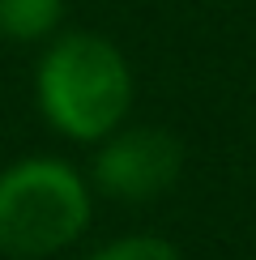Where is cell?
Segmentation results:
<instances>
[{
    "label": "cell",
    "instance_id": "obj_1",
    "mask_svg": "<svg viewBox=\"0 0 256 260\" xmlns=\"http://www.w3.org/2000/svg\"><path fill=\"white\" fill-rule=\"evenodd\" d=\"M39 111L69 141L99 145L124 124L133 107V69L111 39L77 30L43 51L35 73Z\"/></svg>",
    "mask_w": 256,
    "mask_h": 260
},
{
    "label": "cell",
    "instance_id": "obj_2",
    "mask_svg": "<svg viewBox=\"0 0 256 260\" xmlns=\"http://www.w3.org/2000/svg\"><path fill=\"white\" fill-rule=\"evenodd\" d=\"M94 197L69 162L21 158L0 171V256L43 260L85 235Z\"/></svg>",
    "mask_w": 256,
    "mask_h": 260
},
{
    "label": "cell",
    "instance_id": "obj_3",
    "mask_svg": "<svg viewBox=\"0 0 256 260\" xmlns=\"http://www.w3.org/2000/svg\"><path fill=\"white\" fill-rule=\"evenodd\" d=\"M179 171L184 149L167 128H115L94 154V183L115 201H154L175 188Z\"/></svg>",
    "mask_w": 256,
    "mask_h": 260
},
{
    "label": "cell",
    "instance_id": "obj_4",
    "mask_svg": "<svg viewBox=\"0 0 256 260\" xmlns=\"http://www.w3.org/2000/svg\"><path fill=\"white\" fill-rule=\"evenodd\" d=\"M64 0H0V35L13 43H39L56 35Z\"/></svg>",
    "mask_w": 256,
    "mask_h": 260
},
{
    "label": "cell",
    "instance_id": "obj_5",
    "mask_svg": "<svg viewBox=\"0 0 256 260\" xmlns=\"http://www.w3.org/2000/svg\"><path fill=\"white\" fill-rule=\"evenodd\" d=\"M85 260H179V252L163 235H120V239L94 247Z\"/></svg>",
    "mask_w": 256,
    "mask_h": 260
}]
</instances>
